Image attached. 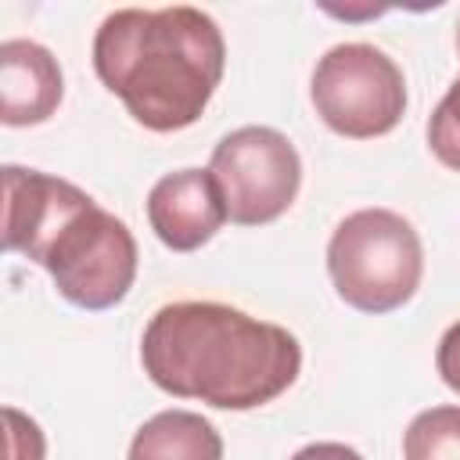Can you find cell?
<instances>
[{
	"label": "cell",
	"mask_w": 460,
	"mask_h": 460,
	"mask_svg": "<svg viewBox=\"0 0 460 460\" xmlns=\"http://www.w3.org/2000/svg\"><path fill=\"white\" fill-rule=\"evenodd\" d=\"M435 370L438 377L460 392V320L446 327V334L438 338V349H435Z\"/></svg>",
	"instance_id": "13"
},
{
	"label": "cell",
	"mask_w": 460,
	"mask_h": 460,
	"mask_svg": "<svg viewBox=\"0 0 460 460\" xmlns=\"http://www.w3.org/2000/svg\"><path fill=\"white\" fill-rule=\"evenodd\" d=\"M4 420H7V460H43L47 438L40 424L14 406H4Z\"/></svg>",
	"instance_id": "12"
},
{
	"label": "cell",
	"mask_w": 460,
	"mask_h": 460,
	"mask_svg": "<svg viewBox=\"0 0 460 460\" xmlns=\"http://www.w3.org/2000/svg\"><path fill=\"white\" fill-rule=\"evenodd\" d=\"M4 248L40 262L79 309L119 305L137 277L129 226L75 183L4 165Z\"/></svg>",
	"instance_id": "3"
},
{
	"label": "cell",
	"mask_w": 460,
	"mask_h": 460,
	"mask_svg": "<svg viewBox=\"0 0 460 460\" xmlns=\"http://www.w3.org/2000/svg\"><path fill=\"white\" fill-rule=\"evenodd\" d=\"M126 460H223V438L194 410H162L137 428Z\"/></svg>",
	"instance_id": "9"
},
{
	"label": "cell",
	"mask_w": 460,
	"mask_h": 460,
	"mask_svg": "<svg viewBox=\"0 0 460 460\" xmlns=\"http://www.w3.org/2000/svg\"><path fill=\"white\" fill-rule=\"evenodd\" d=\"M226 219V201L208 169L165 172L147 194V223L172 252H194L208 244Z\"/></svg>",
	"instance_id": "7"
},
{
	"label": "cell",
	"mask_w": 460,
	"mask_h": 460,
	"mask_svg": "<svg viewBox=\"0 0 460 460\" xmlns=\"http://www.w3.org/2000/svg\"><path fill=\"white\" fill-rule=\"evenodd\" d=\"M140 363L176 399L255 410L295 385L302 345L288 327L223 302H172L147 320Z\"/></svg>",
	"instance_id": "1"
},
{
	"label": "cell",
	"mask_w": 460,
	"mask_h": 460,
	"mask_svg": "<svg viewBox=\"0 0 460 460\" xmlns=\"http://www.w3.org/2000/svg\"><path fill=\"white\" fill-rule=\"evenodd\" d=\"M65 97L58 58L36 40L0 43V119L4 126H40Z\"/></svg>",
	"instance_id": "8"
},
{
	"label": "cell",
	"mask_w": 460,
	"mask_h": 460,
	"mask_svg": "<svg viewBox=\"0 0 460 460\" xmlns=\"http://www.w3.org/2000/svg\"><path fill=\"white\" fill-rule=\"evenodd\" d=\"M327 273L341 302L359 313L406 305L424 277V248L413 223L392 208L345 216L327 241Z\"/></svg>",
	"instance_id": "4"
},
{
	"label": "cell",
	"mask_w": 460,
	"mask_h": 460,
	"mask_svg": "<svg viewBox=\"0 0 460 460\" xmlns=\"http://www.w3.org/2000/svg\"><path fill=\"white\" fill-rule=\"evenodd\" d=\"M226 65V43L201 7H119L93 36L97 79L155 133L201 119Z\"/></svg>",
	"instance_id": "2"
},
{
	"label": "cell",
	"mask_w": 460,
	"mask_h": 460,
	"mask_svg": "<svg viewBox=\"0 0 460 460\" xmlns=\"http://www.w3.org/2000/svg\"><path fill=\"white\" fill-rule=\"evenodd\" d=\"M291 460H363V456L345 442H309Z\"/></svg>",
	"instance_id": "14"
},
{
	"label": "cell",
	"mask_w": 460,
	"mask_h": 460,
	"mask_svg": "<svg viewBox=\"0 0 460 460\" xmlns=\"http://www.w3.org/2000/svg\"><path fill=\"white\" fill-rule=\"evenodd\" d=\"M208 172L219 183L230 223L262 226L280 219L302 187V158L273 126H241L212 147Z\"/></svg>",
	"instance_id": "6"
},
{
	"label": "cell",
	"mask_w": 460,
	"mask_h": 460,
	"mask_svg": "<svg viewBox=\"0 0 460 460\" xmlns=\"http://www.w3.org/2000/svg\"><path fill=\"white\" fill-rule=\"evenodd\" d=\"M456 50H460V22H456Z\"/></svg>",
	"instance_id": "15"
},
{
	"label": "cell",
	"mask_w": 460,
	"mask_h": 460,
	"mask_svg": "<svg viewBox=\"0 0 460 460\" xmlns=\"http://www.w3.org/2000/svg\"><path fill=\"white\" fill-rule=\"evenodd\" d=\"M402 460H460V406L417 413L402 435Z\"/></svg>",
	"instance_id": "10"
},
{
	"label": "cell",
	"mask_w": 460,
	"mask_h": 460,
	"mask_svg": "<svg viewBox=\"0 0 460 460\" xmlns=\"http://www.w3.org/2000/svg\"><path fill=\"white\" fill-rule=\"evenodd\" d=\"M313 108L341 137H385L406 111L402 68L374 43H338L313 68Z\"/></svg>",
	"instance_id": "5"
},
{
	"label": "cell",
	"mask_w": 460,
	"mask_h": 460,
	"mask_svg": "<svg viewBox=\"0 0 460 460\" xmlns=\"http://www.w3.org/2000/svg\"><path fill=\"white\" fill-rule=\"evenodd\" d=\"M428 144L446 169L460 172V75L449 83V90L442 93V101L428 119Z\"/></svg>",
	"instance_id": "11"
}]
</instances>
